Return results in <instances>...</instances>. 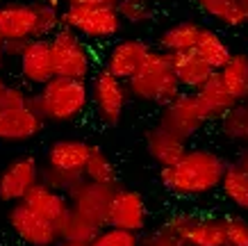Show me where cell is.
<instances>
[{"instance_id":"6da1fadb","label":"cell","mask_w":248,"mask_h":246,"mask_svg":"<svg viewBox=\"0 0 248 246\" xmlns=\"http://www.w3.org/2000/svg\"><path fill=\"white\" fill-rule=\"evenodd\" d=\"M228 162L207 148H187L175 164L159 169V182L175 196H203L221 187Z\"/></svg>"},{"instance_id":"7a4b0ae2","label":"cell","mask_w":248,"mask_h":246,"mask_svg":"<svg viewBox=\"0 0 248 246\" xmlns=\"http://www.w3.org/2000/svg\"><path fill=\"white\" fill-rule=\"evenodd\" d=\"M30 105L46 123H71L89 107V82L55 75L30 94Z\"/></svg>"},{"instance_id":"3957f363","label":"cell","mask_w":248,"mask_h":246,"mask_svg":"<svg viewBox=\"0 0 248 246\" xmlns=\"http://www.w3.org/2000/svg\"><path fill=\"white\" fill-rule=\"evenodd\" d=\"M125 84H128L130 96H135L137 100H143V103L159 105V107H164L166 103H171L173 98L182 94L178 78L173 73L171 60L162 50L148 52V57L143 60L139 71Z\"/></svg>"},{"instance_id":"277c9868","label":"cell","mask_w":248,"mask_h":246,"mask_svg":"<svg viewBox=\"0 0 248 246\" xmlns=\"http://www.w3.org/2000/svg\"><path fill=\"white\" fill-rule=\"evenodd\" d=\"M60 18L64 28L73 30L87 44L109 41L123 28L116 7L109 5H64L60 7Z\"/></svg>"},{"instance_id":"5b68a950","label":"cell","mask_w":248,"mask_h":246,"mask_svg":"<svg viewBox=\"0 0 248 246\" xmlns=\"http://www.w3.org/2000/svg\"><path fill=\"white\" fill-rule=\"evenodd\" d=\"M48 41H50V55H53V71L57 78H71V80L91 78L93 52L84 39L62 25Z\"/></svg>"},{"instance_id":"8992f818","label":"cell","mask_w":248,"mask_h":246,"mask_svg":"<svg viewBox=\"0 0 248 246\" xmlns=\"http://www.w3.org/2000/svg\"><path fill=\"white\" fill-rule=\"evenodd\" d=\"M128 100V84L114 78L112 73H107L105 68H98L89 80V105H93L98 119L105 126H119L123 121Z\"/></svg>"},{"instance_id":"52a82bcc","label":"cell","mask_w":248,"mask_h":246,"mask_svg":"<svg viewBox=\"0 0 248 246\" xmlns=\"http://www.w3.org/2000/svg\"><path fill=\"white\" fill-rule=\"evenodd\" d=\"M205 123H210V116L194 91H182L171 103H166L157 119L159 128L175 134L182 142H189Z\"/></svg>"},{"instance_id":"ba28073f","label":"cell","mask_w":248,"mask_h":246,"mask_svg":"<svg viewBox=\"0 0 248 246\" xmlns=\"http://www.w3.org/2000/svg\"><path fill=\"white\" fill-rule=\"evenodd\" d=\"M41 180V164L34 155H18L0 171V203H21L25 194Z\"/></svg>"},{"instance_id":"9c48e42d","label":"cell","mask_w":248,"mask_h":246,"mask_svg":"<svg viewBox=\"0 0 248 246\" xmlns=\"http://www.w3.org/2000/svg\"><path fill=\"white\" fill-rule=\"evenodd\" d=\"M114 187L116 185H98V182H89L82 178L66 194L68 205L103 230L107 228V212H109Z\"/></svg>"},{"instance_id":"30bf717a","label":"cell","mask_w":248,"mask_h":246,"mask_svg":"<svg viewBox=\"0 0 248 246\" xmlns=\"http://www.w3.org/2000/svg\"><path fill=\"white\" fill-rule=\"evenodd\" d=\"M7 224L25 246H55L60 242L57 239V230H55V224L46 221L44 216L34 214L25 203L9 205Z\"/></svg>"},{"instance_id":"8fae6325","label":"cell","mask_w":248,"mask_h":246,"mask_svg":"<svg viewBox=\"0 0 248 246\" xmlns=\"http://www.w3.org/2000/svg\"><path fill=\"white\" fill-rule=\"evenodd\" d=\"M146 219L148 212H146L143 196L128 187H114L109 212H107V226L139 235L146 228Z\"/></svg>"},{"instance_id":"7c38bea8","label":"cell","mask_w":248,"mask_h":246,"mask_svg":"<svg viewBox=\"0 0 248 246\" xmlns=\"http://www.w3.org/2000/svg\"><path fill=\"white\" fill-rule=\"evenodd\" d=\"M166 224L178 232L187 246H226L221 216L175 214Z\"/></svg>"},{"instance_id":"4fadbf2b","label":"cell","mask_w":248,"mask_h":246,"mask_svg":"<svg viewBox=\"0 0 248 246\" xmlns=\"http://www.w3.org/2000/svg\"><path fill=\"white\" fill-rule=\"evenodd\" d=\"M151 50L153 48L143 39H121V41L112 44V48L105 52L103 68L107 73H112L114 78H119L121 82H128L139 71V66L143 64V60L148 57Z\"/></svg>"},{"instance_id":"5bb4252c","label":"cell","mask_w":248,"mask_h":246,"mask_svg":"<svg viewBox=\"0 0 248 246\" xmlns=\"http://www.w3.org/2000/svg\"><path fill=\"white\" fill-rule=\"evenodd\" d=\"M18 60V73L23 82L30 87H44L46 82L55 78L53 55H50V41L48 39H30L25 41Z\"/></svg>"},{"instance_id":"9a60e30c","label":"cell","mask_w":248,"mask_h":246,"mask_svg":"<svg viewBox=\"0 0 248 246\" xmlns=\"http://www.w3.org/2000/svg\"><path fill=\"white\" fill-rule=\"evenodd\" d=\"M46 121L34 112L32 105L0 110V142L5 144H25L41 134Z\"/></svg>"},{"instance_id":"2e32d148","label":"cell","mask_w":248,"mask_h":246,"mask_svg":"<svg viewBox=\"0 0 248 246\" xmlns=\"http://www.w3.org/2000/svg\"><path fill=\"white\" fill-rule=\"evenodd\" d=\"M93 144L82 139H57L46 150V169L82 178L84 164L89 160Z\"/></svg>"},{"instance_id":"e0dca14e","label":"cell","mask_w":248,"mask_h":246,"mask_svg":"<svg viewBox=\"0 0 248 246\" xmlns=\"http://www.w3.org/2000/svg\"><path fill=\"white\" fill-rule=\"evenodd\" d=\"M37 12L34 2H5L0 5V39L30 41L34 39Z\"/></svg>"},{"instance_id":"ac0fdd59","label":"cell","mask_w":248,"mask_h":246,"mask_svg":"<svg viewBox=\"0 0 248 246\" xmlns=\"http://www.w3.org/2000/svg\"><path fill=\"white\" fill-rule=\"evenodd\" d=\"M21 203H25L34 214L44 216L46 221H50V224H57L62 216L68 212V208H71L66 194H62V192H57L53 187L44 185L41 180L25 194V198Z\"/></svg>"},{"instance_id":"d6986e66","label":"cell","mask_w":248,"mask_h":246,"mask_svg":"<svg viewBox=\"0 0 248 246\" xmlns=\"http://www.w3.org/2000/svg\"><path fill=\"white\" fill-rule=\"evenodd\" d=\"M146 150L159 169H166L180 160L187 153V142L178 139L175 134L166 132L164 128H159L157 123L146 132Z\"/></svg>"},{"instance_id":"ffe728a7","label":"cell","mask_w":248,"mask_h":246,"mask_svg":"<svg viewBox=\"0 0 248 246\" xmlns=\"http://www.w3.org/2000/svg\"><path fill=\"white\" fill-rule=\"evenodd\" d=\"M169 60H171L173 73H175V78H178L180 89L196 91L198 87H203L205 82H207V78L214 73V71H212V68L207 66L194 50L173 52V55H169Z\"/></svg>"},{"instance_id":"44dd1931","label":"cell","mask_w":248,"mask_h":246,"mask_svg":"<svg viewBox=\"0 0 248 246\" xmlns=\"http://www.w3.org/2000/svg\"><path fill=\"white\" fill-rule=\"evenodd\" d=\"M217 73L234 103L248 100V52H232Z\"/></svg>"},{"instance_id":"7402d4cb","label":"cell","mask_w":248,"mask_h":246,"mask_svg":"<svg viewBox=\"0 0 248 246\" xmlns=\"http://www.w3.org/2000/svg\"><path fill=\"white\" fill-rule=\"evenodd\" d=\"M198 34H201V25L196 21H178V23H173V25H169L166 30L159 32L157 50L166 52V55L194 50Z\"/></svg>"},{"instance_id":"603a6c76","label":"cell","mask_w":248,"mask_h":246,"mask_svg":"<svg viewBox=\"0 0 248 246\" xmlns=\"http://www.w3.org/2000/svg\"><path fill=\"white\" fill-rule=\"evenodd\" d=\"M194 94L198 96L201 105L205 107V112H207L210 121L221 119V116H223V114L234 105V98L228 94V89L223 87V82H221V78H218L217 71H214V73L207 78V82H205L203 87H198Z\"/></svg>"},{"instance_id":"cb8c5ba5","label":"cell","mask_w":248,"mask_h":246,"mask_svg":"<svg viewBox=\"0 0 248 246\" xmlns=\"http://www.w3.org/2000/svg\"><path fill=\"white\" fill-rule=\"evenodd\" d=\"M194 52L212 68V71H218V68L230 60V55H232L230 46L223 41V37L217 34L214 30H210V28H201V34L196 39Z\"/></svg>"},{"instance_id":"d4e9b609","label":"cell","mask_w":248,"mask_h":246,"mask_svg":"<svg viewBox=\"0 0 248 246\" xmlns=\"http://www.w3.org/2000/svg\"><path fill=\"white\" fill-rule=\"evenodd\" d=\"M55 230H57V239H60V242L89 244L91 239L100 232V228H96V226L91 224L89 219H84L80 212H76V210L68 208L66 214L55 224Z\"/></svg>"},{"instance_id":"484cf974","label":"cell","mask_w":248,"mask_h":246,"mask_svg":"<svg viewBox=\"0 0 248 246\" xmlns=\"http://www.w3.org/2000/svg\"><path fill=\"white\" fill-rule=\"evenodd\" d=\"M218 121H221V132L228 142L248 146V100L234 103Z\"/></svg>"},{"instance_id":"4316f807","label":"cell","mask_w":248,"mask_h":246,"mask_svg":"<svg viewBox=\"0 0 248 246\" xmlns=\"http://www.w3.org/2000/svg\"><path fill=\"white\" fill-rule=\"evenodd\" d=\"M82 178L89 180V182H98V185H116V169H114V162L109 160L103 148L98 146H91L89 160L84 164Z\"/></svg>"},{"instance_id":"83f0119b","label":"cell","mask_w":248,"mask_h":246,"mask_svg":"<svg viewBox=\"0 0 248 246\" xmlns=\"http://www.w3.org/2000/svg\"><path fill=\"white\" fill-rule=\"evenodd\" d=\"M218 189H223L226 198L232 201V205L248 212V173L241 171L237 164H228Z\"/></svg>"},{"instance_id":"f1b7e54d","label":"cell","mask_w":248,"mask_h":246,"mask_svg":"<svg viewBox=\"0 0 248 246\" xmlns=\"http://www.w3.org/2000/svg\"><path fill=\"white\" fill-rule=\"evenodd\" d=\"M198 7L203 9L207 16L221 21L223 25H230V28H239L246 23L244 14H241L237 0H196Z\"/></svg>"},{"instance_id":"f546056e","label":"cell","mask_w":248,"mask_h":246,"mask_svg":"<svg viewBox=\"0 0 248 246\" xmlns=\"http://www.w3.org/2000/svg\"><path fill=\"white\" fill-rule=\"evenodd\" d=\"M37 12V25H34V39H50L62 28L60 7H50L46 2H34Z\"/></svg>"},{"instance_id":"4dcf8cb0","label":"cell","mask_w":248,"mask_h":246,"mask_svg":"<svg viewBox=\"0 0 248 246\" xmlns=\"http://www.w3.org/2000/svg\"><path fill=\"white\" fill-rule=\"evenodd\" d=\"M114 7L119 12L121 21L130 25H143L153 18V5L148 0H116Z\"/></svg>"},{"instance_id":"1f68e13d","label":"cell","mask_w":248,"mask_h":246,"mask_svg":"<svg viewBox=\"0 0 248 246\" xmlns=\"http://www.w3.org/2000/svg\"><path fill=\"white\" fill-rule=\"evenodd\" d=\"M226 246H248V216L226 214L221 216Z\"/></svg>"},{"instance_id":"d6a6232c","label":"cell","mask_w":248,"mask_h":246,"mask_svg":"<svg viewBox=\"0 0 248 246\" xmlns=\"http://www.w3.org/2000/svg\"><path fill=\"white\" fill-rule=\"evenodd\" d=\"M84 246H139V235L107 226V228H103L89 244H84Z\"/></svg>"},{"instance_id":"836d02e7","label":"cell","mask_w":248,"mask_h":246,"mask_svg":"<svg viewBox=\"0 0 248 246\" xmlns=\"http://www.w3.org/2000/svg\"><path fill=\"white\" fill-rule=\"evenodd\" d=\"M139 246H187V244L171 226L164 224L155 228V230L146 232L143 237H139Z\"/></svg>"},{"instance_id":"e575fe53","label":"cell","mask_w":248,"mask_h":246,"mask_svg":"<svg viewBox=\"0 0 248 246\" xmlns=\"http://www.w3.org/2000/svg\"><path fill=\"white\" fill-rule=\"evenodd\" d=\"M30 105V94L21 87L5 84V89L0 91V110H14V107H25Z\"/></svg>"},{"instance_id":"d590c367","label":"cell","mask_w":248,"mask_h":246,"mask_svg":"<svg viewBox=\"0 0 248 246\" xmlns=\"http://www.w3.org/2000/svg\"><path fill=\"white\" fill-rule=\"evenodd\" d=\"M64 5H109L114 7L116 0H62Z\"/></svg>"},{"instance_id":"8d00e7d4","label":"cell","mask_w":248,"mask_h":246,"mask_svg":"<svg viewBox=\"0 0 248 246\" xmlns=\"http://www.w3.org/2000/svg\"><path fill=\"white\" fill-rule=\"evenodd\" d=\"M234 164L239 166L241 171H246V173H248V146H246L244 150H241V155L237 157V162H234Z\"/></svg>"},{"instance_id":"74e56055","label":"cell","mask_w":248,"mask_h":246,"mask_svg":"<svg viewBox=\"0 0 248 246\" xmlns=\"http://www.w3.org/2000/svg\"><path fill=\"white\" fill-rule=\"evenodd\" d=\"M237 5H239L241 14H244V18H246V23H248V0H237Z\"/></svg>"},{"instance_id":"f35d334b","label":"cell","mask_w":248,"mask_h":246,"mask_svg":"<svg viewBox=\"0 0 248 246\" xmlns=\"http://www.w3.org/2000/svg\"><path fill=\"white\" fill-rule=\"evenodd\" d=\"M39 2H46V5H50V7H60L62 0H39Z\"/></svg>"},{"instance_id":"ab89813d","label":"cell","mask_w":248,"mask_h":246,"mask_svg":"<svg viewBox=\"0 0 248 246\" xmlns=\"http://www.w3.org/2000/svg\"><path fill=\"white\" fill-rule=\"evenodd\" d=\"M55 246H84V244H73V242H57Z\"/></svg>"},{"instance_id":"60d3db41","label":"cell","mask_w":248,"mask_h":246,"mask_svg":"<svg viewBox=\"0 0 248 246\" xmlns=\"http://www.w3.org/2000/svg\"><path fill=\"white\" fill-rule=\"evenodd\" d=\"M2 64H5V57H2V39H0V68H2Z\"/></svg>"},{"instance_id":"b9f144b4","label":"cell","mask_w":248,"mask_h":246,"mask_svg":"<svg viewBox=\"0 0 248 246\" xmlns=\"http://www.w3.org/2000/svg\"><path fill=\"white\" fill-rule=\"evenodd\" d=\"M5 89V78H2V73H0V91Z\"/></svg>"},{"instance_id":"7bdbcfd3","label":"cell","mask_w":248,"mask_h":246,"mask_svg":"<svg viewBox=\"0 0 248 246\" xmlns=\"http://www.w3.org/2000/svg\"><path fill=\"white\" fill-rule=\"evenodd\" d=\"M148 2H151V5H153V2H166V0H148Z\"/></svg>"}]
</instances>
